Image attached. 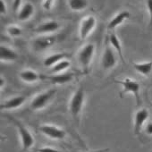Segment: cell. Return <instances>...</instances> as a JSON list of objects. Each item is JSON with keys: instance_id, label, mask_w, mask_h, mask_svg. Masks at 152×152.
Here are the masks:
<instances>
[{"instance_id": "cell-27", "label": "cell", "mask_w": 152, "mask_h": 152, "mask_svg": "<svg viewBox=\"0 0 152 152\" xmlns=\"http://www.w3.org/2000/svg\"><path fill=\"white\" fill-rule=\"evenodd\" d=\"M22 0H14L13 1V10L15 13H18V11L21 8Z\"/></svg>"}, {"instance_id": "cell-8", "label": "cell", "mask_w": 152, "mask_h": 152, "mask_svg": "<svg viewBox=\"0 0 152 152\" xmlns=\"http://www.w3.org/2000/svg\"><path fill=\"white\" fill-rule=\"evenodd\" d=\"M96 24H97V20L94 16L89 15V16L83 18V20L81 23L80 30H79L80 39L82 40H84L85 39H87V37L95 29Z\"/></svg>"}, {"instance_id": "cell-21", "label": "cell", "mask_w": 152, "mask_h": 152, "mask_svg": "<svg viewBox=\"0 0 152 152\" xmlns=\"http://www.w3.org/2000/svg\"><path fill=\"white\" fill-rule=\"evenodd\" d=\"M68 5L71 10L79 12L84 10L88 7L89 2L88 0H69Z\"/></svg>"}, {"instance_id": "cell-20", "label": "cell", "mask_w": 152, "mask_h": 152, "mask_svg": "<svg viewBox=\"0 0 152 152\" xmlns=\"http://www.w3.org/2000/svg\"><path fill=\"white\" fill-rule=\"evenodd\" d=\"M133 67L139 73L144 76H148L152 72V61L145 63H136L133 64Z\"/></svg>"}, {"instance_id": "cell-29", "label": "cell", "mask_w": 152, "mask_h": 152, "mask_svg": "<svg viewBox=\"0 0 152 152\" xmlns=\"http://www.w3.org/2000/svg\"><path fill=\"white\" fill-rule=\"evenodd\" d=\"M144 131L148 135H152V122H149L146 124Z\"/></svg>"}, {"instance_id": "cell-15", "label": "cell", "mask_w": 152, "mask_h": 152, "mask_svg": "<svg viewBox=\"0 0 152 152\" xmlns=\"http://www.w3.org/2000/svg\"><path fill=\"white\" fill-rule=\"evenodd\" d=\"M130 13L128 11H122L120 13H118L116 15H115L110 22L107 24V30L108 31H113L115 30L116 27H118L119 25H121L124 21H126L127 19L130 18Z\"/></svg>"}, {"instance_id": "cell-13", "label": "cell", "mask_w": 152, "mask_h": 152, "mask_svg": "<svg viewBox=\"0 0 152 152\" xmlns=\"http://www.w3.org/2000/svg\"><path fill=\"white\" fill-rule=\"evenodd\" d=\"M19 76H20V79L23 82L27 83H35V82H38L39 80L44 79L45 75L39 74L37 72L33 71V70L27 69V70L22 71L19 73Z\"/></svg>"}, {"instance_id": "cell-17", "label": "cell", "mask_w": 152, "mask_h": 152, "mask_svg": "<svg viewBox=\"0 0 152 152\" xmlns=\"http://www.w3.org/2000/svg\"><path fill=\"white\" fill-rule=\"evenodd\" d=\"M34 11H35L34 6L31 3H26L18 11V15H17L18 19L22 22L30 20L33 15Z\"/></svg>"}, {"instance_id": "cell-23", "label": "cell", "mask_w": 152, "mask_h": 152, "mask_svg": "<svg viewBox=\"0 0 152 152\" xmlns=\"http://www.w3.org/2000/svg\"><path fill=\"white\" fill-rule=\"evenodd\" d=\"M7 34L10 35V36L13 37V38L19 37V36H21L22 33H23V30H22L20 27H18L17 25H10V26L7 28Z\"/></svg>"}, {"instance_id": "cell-9", "label": "cell", "mask_w": 152, "mask_h": 152, "mask_svg": "<svg viewBox=\"0 0 152 152\" xmlns=\"http://www.w3.org/2000/svg\"><path fill=\"white\" fill-rule=\"evenodd\" d=\"M56 41V38L55 36H40L33 39L32 47L35 51H43L47 48L53 46Z\"/></svg>"}, {"instance_id": "cell-14", "label": "cell", "mask_w": 152, "mask_h": 152, "mask_svg": "<svg viewBox=\"0 0 152 152\" xmlns=\"http://www.w3.org/2000/svg\"><path fill=\"white\" fill-rule=\"evenodd\" d=\"M45 80H48L51 83L53 84H65L70 83L72 80V73H67V72H63V73H57L52 76H44Z\"/></svg>"}, {"instance_id": "cell-1", "label": "cell", "mask_w": 152, "mask_h": 152, "mask_svg": "<svg viewBox=\"0 0 152 152\" xmlns=\"http://www.w3.org/2000/svg\"><path fill=\"white\" fill-rule=\"evenodd\" d=\"M84 102H85V91L83 87H80L74 91L69 102L70 114L73 118V120H75L77 124L79 122L80 115L83 109Z\"/></svg>"}, {"instance_id": "cell-22", "label": "cell", "mask_w": 152, "mask_h": 152, "mask_svg": "<svg viewBox=\"0 0 152 152\" xmlns=\"http://www.w3.org/2000/svg\"><path fill=\"white\" fill-rule=\"evenodd\" d=\"M71 66V63L67 60V59H64L62 61H60L59 63H57L56 64H55L53 67H51L50 72L54 74H57V73H63L64 71H66L69 67Z\"/></svg>"}, {"instance_id": "cell-12", "label": "cell", "mask_w": 152, "mask_h": 152, "mask_svg": "<svg viewBox=\"0 0 152 152\" xmlns=\"http://www.w3.org/2000/svg\"><path fill=\"white\" fill-rule=\"evenodd\" d=\"M25 101H26L25 96H15L3 102L1 106H0V108H1V110L17 109L20 107H22L25 103Z\"/></svg>"}, {"instance_id": "cell-25", "label": "cell", "mask_w": 152, "mask_h": 152, "mask_svg": "<svg viewBox=\"0 0 152 152\" xmlns=\"http://www.w3.org/2000/svg\"><path fill=\"white\" fill-rule=\"evenodd\" d=\"M53 5H54V0H44L43 4H42V7L44 10L49 11V10H51Z\"/></svg>"}, {"instance_id": "cell-7", "label": "cell", "mask_w": 152, "mask_h": 152, "mask_svg": "<svg viewBox=\"0 0 152 152\" xmlns=\"http://www.w3.org/2000/svg\"><path fill=\"white\" fill-rule=\"evenodd\" d=\"M117 63L115 54L113 50V48L110 45H107L102 54L101 57V67L107 71L113 69Z\"/></svg>"}, {"instance_id": "cell-28", "label": "cell", "mask_w": 152, "mask_h": 152, "mask_svg": "<svg viewBox=\"0 0 152 152\" xmlns=\"http://www.w3.org/2000/svg\"><path fill=\"white\" fill-rule=\"evenodd\" d=\"M0 13L1 15L7 14V4L4 0H0Z\"/></svg>"}, {"instance_id": "cell-4", "label": "cell", "mask_w": 152, "mask_h": 152, "mask_svg": "<svg viewBox=\"0 0 152 152\" xmlns=\"http://www.w3.org/2000/svg\"><path fill=\"white\" fill-rule=\"evenodd\" d=\"M56 93V91L55 89H50L44 92L37 94L31 102V108L36 111L45 108L48 105V103L53 99Z\"/></svg>"}, {"instance_id": "cell-31", "label": "cell", "mask_w": 152, "mask_h": 152, "mask_svg": "<svg viewBox=\"0 0 152 152\" xmlns=\"http://www.w3.org/2000/svg\"><path fill=\"white\" fill-rule=\"evenodd\" d=\"M151 107H152V105H151Z\"/></svg>"}, {"instance_id": "cell-19", "label": "cell", "mask_w": 152, "mask_h": 152, "mask_svg": "<svg viewBox=\"0 0 152 152\" xmlns=\"http://www.w3.org/2000/svg\"><path fill=\"white\" fill-rule=\"evenodd\" d=\"M108 40H109V45L116 51L117 55L120 56L122 62L124 64L125 63V60L124 58V55H123V48H122V43L119 39V38L117 37V35L115 33V32H112L110 33L109 35V38H108Z\"/></svg>"}, {"instance_id": "cell-16", "label": "cell", "mask_w": 152, "mask_h": 152, "mask_svg": "<svg viewBox=\"0 0 152 152\" xmlns=\"http://www.w3.org/2000/svg\"><path fill=\"white\" fill-rule=\"evenodd\" d=\"M0 57L2 62H14L18 58V54L9 47L2 45L0 48Z\"/></svg>"}, {"instance_id": "cell-2", "label": "cell", "mask_w": 152, "mask_h": 152, "mask_svg": "<svg viewBox=\"0 0 152 152\" xmlns=\"http://www.w3.org/2000/svg\"><path fill=\"white\" fill-rule=\"evenodd\" d=\"M7 117L9 118V120L16 127L20 140H21V142H22L23 149L27 150V149H30L31 148H32L34 145L35 140H34V137L31 134V132L28 130V128H26V126L21 121L17 120L16 118L10 116V115H7Z\"/></svg>"}, {"instance_id": "cell-10", "label": "cell", "mask_w": 152, "mask_h": 152, "mask_svg": "<svg viewBox=\"0 0 152 152\" xmlns=\"http://www.w3.org/2000/svg\"><path fill=\"white\" fill-rule=\"evenodd\" d=\"M148 111L146 108H141L135 113L133 120V132L135 135H139L140 133L144 124L148 118Z\"/></svg>"}, {"instance_id": "cell-5", "label": "cell", "mask_w": 152, "mask_h": 152, "mask_svg": "<svg viewBox=\"0 0 152 152\" xmlns=\"http://www.w3.org/2000/svg\"><path fill=\"white\" fill-rule=\"evenodd\" d=\"M115 82L120 83L123 86V91H122L121 95L126 94V93H131L135 97L137 105L140 104V85L138 82H136L131 78H125L123 81H115Z\"/></svg>"}, {"instance_id": "cell-30", "label": "cell", "mask_w": 152, "mask_h": 152, "mask_svg": "<svg viewBox=\"0 0 152 152\" xmlns=\"http://www.w3.org/2000/svg\"><path fill=\"white\" fill-rule=\"evenodd\" d=\"M5 83H7V81L4 79V77L1 75V77H0V88L3 89V87H4Z\"/></svg>"}, {"instance_id": "cell-24", "label": "cell", "mask_w": 152, "mask_h": 152, "mask_svg": "<svg viewBox=\"0 0 152 152\" xmlns=\"http://www.w3.org/2000/svg\"><path fill=\"white\" fill-rule=\"evenodd\" d=\"M146 5H147V9L149 15V26L152 29V0H147Z\"/></svg>"}, {"instance_id": "cell-6", "label": "cell", "mask_w": 152, "mask_h": 152, "mask_svg": "<svg viewBox=\"0 0 152 152\" xmlns=\"http://www.w3.org/2000/svg\"><path fill=\"white\" fill-rule=\"evenodd\" d=\"M39 132L47 136L48 138H50L52 140H64L66 137V132L62 128H59L56 125L52 124H43L39 128Z\"/></svg>"}, {"instance_id": "cell-11", "label": "cell", "mask_w": 152, "mask_h": 152, "mask_svg": "<svg viewBox=\"0 0 152 152\" xmlns=\"http://www.w3.org/2000/svg\"><path fill=\"white\" fill-rule=\"evenodd\" d=\"M60 29V24L56 21H48L38 25L34 31L39 34H50L57 31Z\"/></svg>"}, {"instance_id": "cell-18", "label": "cell", "mask_w": 152, "mask_h": 152, "mask_svg": "<svg viewBox=\"0 0 152 152\" xmlns=\"http://www.w3.org/2000/svg\"><path fill=\"white\" fill-rule=\"evenodd\" d=\"M68 56V55L66 53H63V52H59V53H54L48 56H47L44 61H43V64L45 67H53L55 64H56L57 63H59L60 61L65 59Z\"/></svg>"}, {"instance_id": "cell-3", "label": "cell", "mask_w": 152, "mask_h": 152, "mask_svg": "<svg viewBox=\"0 0 152 152\" xmlns=\"http://www.w3.org/2000/svg\"><path fill=\"white\" fill-rule=\"evenodd\" d=\"M95 54V45L92 43H88L84 45L77 54L78 63L84 73H87L90 70L93 56Z\"/></svg>"}, {"instance_id": "cell-26", "label": "cell", "mask_w": 152, "mask_h": 152, "mask_svg": "<svg viewBox=\"0 0 152 152\" xmlns=\"http://www.w3.org/2000/svg\"><path fill=\"white\" fill-rule=\"evenodd\" d=\"M37 152H63V151H60V150L51 148V147H43V148H38Z\"/></svg>"}]
</instances>
